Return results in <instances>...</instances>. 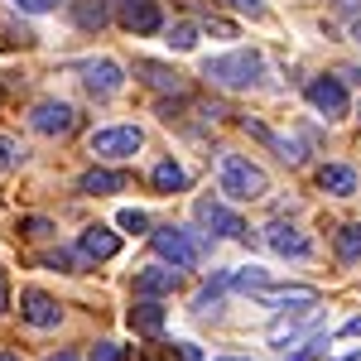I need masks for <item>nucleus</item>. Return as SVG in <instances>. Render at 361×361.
I'll return each instance as SVG.
<instances>
[{"label":"nucleus","instance_id":"f257e3e1","mask_svg":"<svg viewBox=\"0 0 361 361\" xmlns=\"http://www.w3.org/2000/svg\"><path fill=\"white\" fill-rule=\"evenodd\" d=\"M260 73H265V58L241 49V54H222V58H207L202 63V78H212L217 87H231V92H241V87H255L260 82Z\"/></svg>","mask_w":361,"mask_h":361},{"label":"nucleus","instance_id":"f03ea898","mask_svg":"<svg viewBox=\"0 0 361 361\" xmlns=\"http://www.w3.org/2000/svg\"><path fill=\"white\" fill-rule=\"evenodd\" d=\"M217 183H222V193L236 197V202H255V197H265V188H270L265 169H255L250 159H241V154H222Z\"/></svg>","mask_w":361,"mask_h":361},{"label":"nucleus","instance_id":"7ed1b4c3","mask_svg":"<svg viewBox=\"0 0 361 361\" xmlns=\"http://www.w3.org/2000/svg\"><path fill=\"white\" fill-rule=\"evenodd\" d=\"M154 250L164 255L173 270H188L202 260V241H197L193 231H183V226H164V231H154Z\"/></svg>","mask_w":361,"mask_h":361},{"label":"nucleus","instance_id":"20e7f679","mask_svg":"<svg viewBox=\"0 0 361 361\" xmlns=\"http://www.w3.org/2000/svg\"><path fill=\"white\" fill-rule=\"evenodd\" d=\"M140 145H145V135H140L135 126H106V130L92 135V154L97 159H130Z\"/></svg>","mask_w":361,"mask_h":361},{"label":"nucleus","instance_id":"39448f33","mask_svg":"<svg viewBox=\"0 0 361 361\" xmlns=\"http://www.w3.org/2000/svg\"><path fill=\"white\" fill-rule=\"evenodd\" d=\"M29 126L39 130V135H68L73 126H78V116L68 102H39L34 111H29Z\"/></svg>","mask_w":361,"mask_h":361},{"label":"nucleus","instance_id":"423d86ee","mask_svg":"<svg viewBox=\"0 0 361 361\" xmlns=\"http://www.w3.org/2000/svg\"><path fill=\"white\" fill-rule=\"evenodd\" d=\"M20 318H25L29 328H58L63 308H58L44 289H25V294H20Z\"/></svg>","mask_w":361,"mask_h":361},{"label":"nucleus","instance_id":"0eeeda50","mask_svg":"<svg viewBox=\"0 0 361 361\" xmlns=\"http://www.w3.org/2000/svg\"><path fill=\"white\" fill-rule=\"evenodd\" d=\"M308 102L328 116V121H337V116H347V87L337 82V78H313L308 82Z\"/></svg>","mask_w":361,"mask_h":361},{"label":"nucleus","instance_id":"6e6552de","mask_svg":"<svg viewBox=\"0 0 361 361\" xmlns=\"http://www.w3.org/2000/svg\"><path fill=\"white\" fill-rule=\"evenodd\" d=\"M82 73H87L82 82H87V92H92V97H116V92L126 87V73H121V63H111V58L87 63Z\"/></svg>","mask_w":361,"mask_h":361},{"label":"nucleus","instance_id":"1a4fd4ad","mask_svg":"<svg viewBox=\"0 0 361 361\" xmlns=\"http://www.w3.org/2000/svg\"><path fill=\"white\" fill-rule=\"evenodd\" d=\"M193 212H197V222L207 226V231H217V236H241V231H246L241 217H236L231 207H222V202H212V197H202Z\"/></svg>","mask_w":361,"mask_h":361},{"label":"nucleus","instance_id":"9d476101","mask_svg":"<svg viewBox=\"0 0 361 361\" xmlns=\"http://www.w3.org/2000/svg\"><path fill=\"white\" fill-rule=\"evenodd\" d=\"M121 25L130 29V34H154L164 20H159V5L154 0H126L121 5Z\"/></svg>","mask_w":361,"mask_h":361},{"label":"nucleus","instance_id":"9b49d317","mask_svg":"<svg viewBox=\"0 0 361 361\" xmlns=\"http://www.w3.org/2000/svg\"><path fill=\"white\" fill-rule=\"evenodd\" d=\"M173 289H178V270H169V265H149V270L135 275L140 299H159V294H173Z\"/></svg>","mask_w":361,"mask_h":361},{"label":"nucleus","instance_id":"f8f14e48","mask_svg":"<svg viewBox=\"0 0 361 361\" xmlns=\"http://www.w3.org/2000/svg\"><path fill=\"white\" fill-rule=\"evenodd\" d=\"M78 250H82L87 260H111L116 250H121V236L106 231V226H87L82 236H78Z\"/></svg>","mask_w":361,"mask_h":361},{"label":"nucleus","instance_id":"ddd939ff","mask_svg":"<svg viewBox=\"0 0 361 361\" xmlns=\"http://www.w3.org/2000/svg\"><path fill=\"white\" fill-rule=\"evenodd\" d=\"M265 236H270V246H275L279 255H294V260H304L308 250H313V246H308V236L299 231V226H284V222H275L270 231H265Z\"/></svg>","mask_w":361,"mask_h":361},{"label":"nucleus","instance_id":"4468645a","mask_svg":"<svg viewBox=\"0 0 361 361\" xmlns=\"http://www.w3.org/2000/svg\"><path fill=\"white\" fill-rule=\"evenodd\" d=\"M318 183H323L333 197H352V193H357V169H347V164H323V169H318Z\"/></svg>","mask_w":361,"mask_h":361},{"label":"nucleus","instance_id":"2eb2a0df","mask_svg":"<svg viewBox=\"0 0 361 361\" xmlns=\"http://www.w3.org/2000/svg\"><path fill=\"white\" fill-rule=\"evenodd\" d=\"M260 299L275 308H289V304H318V289L308 284H289V289H260Z\"/></svg>","mask_w":361,"mask_h":361},{"label":"nucleus","instance_id":"dca6fc26","mask_svg":"<svg viewBox=\"0 0 361 361\" xmlns=\"http://www.w3.org/2000/svg\"><path fill=\"white\" fill-rule=\"evenodd\" d=\"M130 328H135V333H159V328H164V308L154 304V299H140L135 308H130Z\"/></svg>","mask_w":361,"mask_h":361},{"label":"nucleus","instance_id":"f3484780","mask_svg":"<svg viewBox=\"0 0 361 361\" xmlns=\"http://www.w3.org/2000/svg\"><path fill=\"white\" fill-rule=\"evenodd\" d=\"M313 318H318V308H304L299 318H279L275 328H270V342H275V347H284V342H294V337L304 333V328L313 323Z\"/></svg>","mask_w":361,"mask_h":361},{"label":"nucleus","instance_id":"a211bd4d","mask_svg":"<svg viewBox=\"0 0 361 361\" xmlns=\"http://www.w3.org/2000/svg\"><path fill=\"white\" fill-rule=\"evenodd\" d=\"M78 188H82V193H116V188H126V173H111V169H87Z\"/></svg>","mask_w":361,"mask_h":361},{"label":"nucleus","instance_id":"6ab92c4d","mask_svg":"<svg viewBox=\"0 0 361 361\" xmlns=\"http://www.w3.org/2000/svg\"><path fill=\"white\" fill-rule=\"evenodd\" d=\"M149 178H154V188H159V193H178V188L188 183V173H183V164H173V159H164V164H154V173H149Z\"/></svg>","mask_w":361,"mask_h":361},{"label":"nucleus","instance_id":"aec40b11","mask_svg":"<svg viewBox=\"0 0 361 361\" xmlns=\"http://www.w3.org/2000/svg\"><path fill=\"white\" fill-rule=\"evenodd\" d=\"M337 260H347V265L361 260V222H347L337 231Z\"/></svg>","mask_w":361,"mask_h":361},{"label":"nucleus","instance_id":"412c9836","mask_svg":"<svg viewBox=\"0 0 361 361\" xmlns=\"http://www.w3.org/2000/svg\"><path fill=\"white\" fill-rule=\"evenodd\" d=\"M73 20H78L82 29H102L111 15H106V5H102V0H78V5H73Z\"/></svg>","mask_w":361,"mask_h":361},{"label":"nucleus","instance_id":"4be33fe9","mask_svg":"<svg viewBox=\"0 0 361 361\" xmlns=\"http://www.w3.org/2000/svg\"><path fill=\"white\" fill-rule=\"evenodd\" d=\"M140 73L159 87V92H183V78H178V73H169V68H159V63H140Z\"/></svg>","mask_w":361,"mask_h":361},{"label":"nucleus","instance_id":"5701e85b","mask_svg":"<svg viewBox=\"0 0 361 361\" xmlns=\"http://www.w3.org/2000/svg\"><path fill=\"white\" fill-rule=\"evenodd\" d=\"M169 49H178V54H188V49H197V29L188 25V20H178V25L169 29Z\"/></svg>","mask_w":361,"mask_h":361},{"label":"nucleus","instance_id":"b1692460","mask_svg":"<svg viewBox=\"0 0 361 361\" xmlns=\"http://www.w3.org/2000/svg\"><path fill=\"white\" fill-rule=\"evenodd\" d=\"M231 284H236V289H265V284H270V275H265L260 265H241V270L231 275Z\"/></svg>","mask_w":361,"mask_h":361},{"label":"nucleus","instance_id":"393cba45","mask_svg":"<svg viewBox=\"0 0 361 361\" xmlns=\"http://www.w3.org/2000/svg\"><path fill=\"white\" fill-rule=\"evenodd\" d=\"M116 226H126V231H130V236H140V231H145V226H149V217H145V212H140V207H121V212H116Z\"/></svg>","mask_w":361,"mask_h":361},{"label":"nucleus","instance_id":"a878e982","mask_svg":"<svg viewBox=\"0 0 361 361\" xmlns=\"http://www.w3.org/2000/svg\"><path fill=\"white\" fill-rule=\"evenodd\" d=\"M20 159H25V149H20V140L0 135V169H15Z\"/></svg>","mask_w":361,"mask_h":361},{"label":"nucleus","instance_id":"bb28decb","mask_svg":"<svg viewBox=\"0 0 361 361\" xmlns=\"http://www.w3.org/2000/svg\"><path fill=\"white\" fill-rule=\"evenodd\" d=\"M20 231H25V236H49V231H54V222H44V217H25V222H20Z\"/></svg>","mask_w":361,"mask_h":361},{"label":"nucleus","instance_id":"cd10ccee","mask_svg":"<svg viewBox=\"0 0 361 361\" xmlns=\"http://www.w3.org/2000/svg\"><path fill=\"white\" fill-rule=\"evenodd\" d=\"M92 361H121V347H116V342H97Z\"/></svg>","mask_w":361,"mask_h":361},{"label":"nucleus","instance_id":"c85d7f7f","mask_svg":"<svg viewBox=\"0 0 361 361\" xmlns=\"http://www.w3.org/2000/svg\"><path fill=\"white\" fill-rule=\"evenodd\" d=\"M318 352H323V337H313L304 352H294V357H284V361H318Z\"/></svg>","mask_w":361,"mask_h":361},{"label":"nucleus","instance_id":"c756f323","mask_svg":"<svg viewBox=\"0 0 361 361\" xmlns=\"http://www.w3.org/2000/svg\"><path fill=\"white\" fill-rule=\"evenodd\" d=\"M44 265H54V270H73V255H68V250H49Z\"/></svg>","mask_w":361,"mask_h":361},{"label":"nucleus","instance_id":"7c9ffc66","mask_svg":"<svg viewBox=\"0 0 361 361\" xmlns=\"http://www.w3.org/2000/svg\"><path fill=\"white\" fill-rule=\"evenodd\" d=\"M173 357L178 361H202V352H197L193 342H173Z\"/></svg>","mask_w":361,"mask_h":361},{"label":"nucleus","instance_id":"2f4dec72","mask_svg":"<svg viewBox=\"0 0 361 361\" xmlns=\"http://www.w3.org/2000/svg\"><path fill=\"white\" fill-rule=\"evenodd\" d=\"M58 0H20V10H29V15H44V10H54Z\"/></svg>","mask_w":361,"mask_h":361},{"label":"nucleus","instance_id":"473e14b6","mask_svg":"<svg viewBox=\"0 0 361 361\" xmlns=\"http://www.w3.org/2000/svg\"><path fill=\"white\" fill-rule=\"evenodd\" d=\"M5 308H10V279L0 275V313H5Z\"/></svg>","mask_w":361,"mask_h":361},{"label":"nucleus","instance_id":"72a5a7b5","mask_svg":"<svg viewBox=\"0 0 361 361\" xmlns=\"http://www.w3.org/2000/svg\"><path fill=\"white\" fill-rule=\"evenodd\" d=\"M342 333H347V337H361V318H347V323H342Z\"/></svg>","mask_w":361,"mask_h":361},{"label":"nucleus","instance_id":"f704fd0d","mask_svg":"<svg viewBox=\"0 0 361 361\" xmlns=\"http://www.w3.org/2000/svg\"><path fill=\"white\" fill-rule=\"evenodd\" d=\"M226 5H236V10H260V0H226Z\"/></svg>","mask_w":361,"mask_h":361},{"label":"nucleus","instance_id":"c9c22d12","mask_svg":"<svg viewBox=\"0 0 361 361\" xmlns=\"http://www.w3.org/2000/svg\"><path fill=\"white\" fill-rule=\"evenodd\" d=\"M49 361H78V357H73V352H58V357H49Z\"/></svg>","mask_w":361,"mask_h":361},{"label":"nucleus","instance_id":"e433bc0d","mask_svg":"<svg viewBox=\"0 0 361 361\" xmlns=\"http://www.w3.org/2000/svg\"><path fill=\"white\" fill-rule=\"evenodd\" d=\"M0 361H20V357H15V352H0Z\"/></svg>","mask_w":361,"mask_h":361},{"label":"nucleus","instance_id":"4c0bfd02","mask_svg":"<svg viewBox=\"0 0 361 361\" xmlns=\"http://www.w3.org/2000/svg\"><path fill=\"white\" fill-rule=\"evenodd\" d=\"M352 39H361V20H357V25H352Z\"/></svg>","mask_w":361,"mask_h":361},{"label":"nucleus","instance_id":"58836bf2","mask_svg":"<svg viewBox=\"0 0 361 361\" xmlns=\"http://www.w3.org/2000/svg\"><path fill=\"white\" fill-rule=\"evenodd\" d=\"M342 361H361V352H352V357H342Z\"/></svg>","mask_w":361,"mask_h":361},{"label":"nucleus","instance_id":"ea45409f","mask_svg":"<svg viewBox=\"0 0 361 361\" xmlns=\"http://www.w3.org/2000/svg\"><path fill=\"white\" fill-rule=\"evenodd\" d=\"M222 361H241V357H222Z\"/></svg>","mask_w":361,"mask_h":361}]
</instances>
